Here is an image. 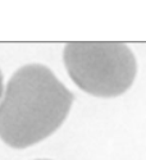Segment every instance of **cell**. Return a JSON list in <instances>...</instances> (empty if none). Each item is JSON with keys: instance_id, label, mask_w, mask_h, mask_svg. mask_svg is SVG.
Wrapping results in <instances>:
<instances>
[{"instance_id": "obj_3", "label": "cell", "mask_w": 146, "mask_h": 160, "mask_svg": "<svg viewBox=\"0 0 146 160\" xmlns=\"http://www.w3.org/2000/svg\"><path fill=\"white\" fill-rule=\"evenodd\" d=\"M2 92H3V74L2 71H0V96H2Z\"/></svg>"}, {"instance_id": "obj_1", "label": "cell", "mask_w": 146, "mask_h": 160, "mask_svg": "<svg viewBox=\"0 0 146 160\" xmlns=\"http://www.w3.org/2000/svg\"><path fill=\"white\" fill-rule=\"evenodd\" d=\"M72 102V92L48 67L24 65L9 79L0 104V137L14 149L43 141L60 127Z\"/></svg>"}, {"instance_id": "obj_2", "label": "cell", "mask_w": 146, "mask_h": 160, "mask_svg": "<svg viewBox=\"0 0 146 160\" xmlns=\"http://www.w3.org/2000/svg\"><path fill=\"white\" fill-rule=\"evenodd\" d=\"M63 58L73 82L87 94L100 98L123 94L137 71L131 49L121 42H69Z\"/></svg>"}]
</instances>
